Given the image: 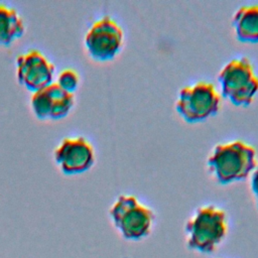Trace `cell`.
Masks as SVG:
<instances>
[{"label":"cell","instance_id":"obj_1","mask_svg":"<svg viewBox=\"0 0 258 258\" xmlns=\"http://www.w3.org/2000/svg\"><path fill=\"white\" fill-rule=\"evenodd\" d=\"M257 163L255 147L241 139L216 144L207 158L210 171L222 184L244 179Z\"/></svg>","mask_w":258,"mask_h":258},{"label":"cell","instance_id":"obj_2","mask_svg":"<svg viewBox=\"0 0 258 258\" xmlns=\"http://www.w3.org/2000/svg\"><path fill=\"white\" fill-rule=\"evenodd\" d=\"M228 229V217L224 209L211 204L201 206L185 223L186 246L199 253H212L225 240Z\"/></svg>","mask_w":258,"mask_h":258},{"label":"cell","instance_id":"obj_3","mask_svg":"<svg viewBox=\"0 0 258 258\" xmlns=\"http://www.w3.org/2000/svg\"><path fill=\"white\" fill-rule=\"evenodd\" d=\"M221 95L235 106H248L258 93V75L248 56L234 57L218 74Z\"/></svg>","mask_w":258,"mask_h":258},{"label":"cell","instance_id":"obj_4","mask_svg":"<svg viewBox=\"0 0 258 258\" xmlns=\"http://www.w3.org/2000/svg\"><path fill=\"white\" fill-rule=\"evenodd\" d=\"M109 215L121 236L131 241L147 237L155 219L153 210L130 194L118 196L109 210Z\"/></svg>","mask_w":258,"mask_h":258},{"label":"cell","instance_id":"obj_5","mask_svg":"<svg viewBox=\"0 0 258 258\" xmlns=\"http://www.w3.org/2000/svg\"><path fill=\"white\" fill-rule=\"evenodd\" d=\"M221 100L217 87L212 82L201 80L179 89L175 109L186 122H198L215 115Z\"/></svg>","mask_w":258,"mask_h":258},{"label":"cell","instance_id":"obj_6","mask_svg":"<svg viewBox=\"0 0 258 258\" xmlns=\"http://www.w3.org/2000/svg\"><path fill=\"white\" fill-rule=\"evenodd\" d=\"M123 41V28L109 15L96 20L85 35L86 48L89 54L97 60L113 58L121 49Z\"/></svg>","mask_w":258,"mask_h":258},{"label":"cell","instance_id":"obj_7","mask_svg":"<svg viewBox=\"0 0 258 258\" xmlns=\"http://www.w3.org/2000/svg\"><path fill=\"white\" fill-rule=\"evenodd\" d=\"M54 69V64L36 49L21 53L16 58L17 79L33 93L52 83Z\"/></svg>","mask_w":258,"mask_h":258},{"label":"cell","instance_id":"obj_8","mask_svg":"<svg viewBox=\"0 0 258 258\" xmlns=\"http://www.w3.org/2000/svg\"><path fill=\"white\" fill-rule=\"evenodd\" d=\"M54 159L62 172L76 174L88 170L95 161V150L85 137H69L61 140L54 150Z\"/></svg>","mask_w":258,"mask_h":258},{"label":"cell","instance_id":"obj_9","mask_svg":"<svg viewBox=\"0 0 258 258\" xmlns=\"http://www.w3.org/2000/svg\"><path fill=\"white\" fill-rule=\"evenodd\" d=\"M31 107L39 119H59L68 115L75 103L73 93L52 82L32 94Z\"/></svg>","mask_w":258,"mask_h":258},{"label":"cell","instance_id":"obj_10","mask_svg":"<svg viewBox=\"0 0 258 258\" xmlns=\"http://www.w3.org/2000/svg\"><path fill=\"white\" fill-rule=\"evenodd\" d=\"M232 26L240 41H258V3L238 7L232 16Z\"/></svg>","mask_w":258,"mask_h":258},{"label":"cell","instance_id":"obj_11","mask_svg":"<svg viewBox=\"0 0 258 258\" xmlns=\"http://www.w3.org/2000/svg\"><path fill=\"white\" fill-rule=\"evenodd\" d=\"M25 27L18 12L4 4H0V44H10L22 36Z\"/></svg>","mask_w":258,"mask_h":258},{"label":"cell","instance_id":"obj_12","mask_svg":"<svg viewBox=\"0 0 258 258\" xmlns=\"http://www.w3.org/2000/svg\"><path fill=\"white\" fill-rule=\"evenodd\" d=\"M79 82L80 78L78 73L73 69H66L59 73L55 83L64 91L74 93V91L78 88Z\"/></svg>","mask_w":258,"mask_h":258},{"label":"cell","instance_id":"obj_13","mask_svg":"<svg viewBox=\"0 0 258 258\" xmlns=\"http://www.w3.org/2000/svg\"><path fill=\"white\" fill-rule=\"evenodd\" d=\"M250 188L253 196L255 197L256 204L258 207V163L250 174Z\"/></svg>","mask_w":258,"mask_h":258}]
</instances>
